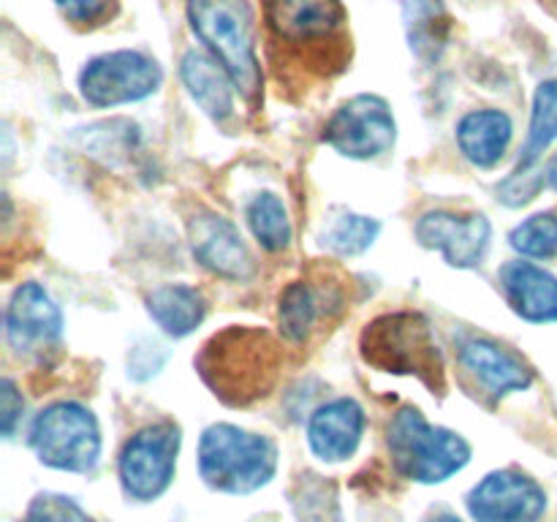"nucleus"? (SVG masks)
Returning <instances> with one entry per match:
<instances>
[{
	"instance_id": "f257e3e1",
	"label": "nucleus",
	"mask_w": 557,
	"mask_h": 522,
	"mask_svg": "<svg viewBox=\"0 0 557 522\" xmlns=\"http://www.w3.org/2000/svg\"><path fill=\"white\" fill-rule=\"evenodd\" d=\"M199 375L226 406H250L270 395L281 370L275 337L253 326H228L201 348Z\"/></svg>"
},
{
	"instance_id": "f03ea898",
	"label": "nucleus",
	"mask_w": 557,
	"mask_h": 522,
	"mask_svg": "<svg viewBox=\"0 0 557 522\" xmlns=\"http://www.w3.org/2000/svg\"><path fill=\"white\" fill-rule=\"evenodd\" d=\"M359 351L370 368L381 373L417 375L428 389H446L444 357L435 340L433 324L422 313H386L364 326Z\"/></svg>"
},
{
	"instance_id": "7ed1b4c3",
	"label": "nucleus",
	"mask_w": 557,
	"mask_h": 522,
	"mask_svg": "<svg viewBox=\"0 0 557 522\" xmlns=\"http://www.w3.org/2000/svg\"><path fill=\"white\" fill-rule=\"evenodd\" d=\"M188 20L212 58L228 71L239 96L256 101L261 96V65L248 0H190Z\"/></svg>"
},
{
	"instance_id": "20e7f679",
	"label": "nucleus",
	"mask_w": 557,
	"mask_h": 522,
	"mask_svg": "<svg viewBox=\"0 0 557 522\" xmlns=\"http://www.w3.org/2000/svg\"><path fill=\"white\" fill-rule=\"evenodd\" d=\"M277 471V449L267 435L234 424H212L199 440V473L212 489L248 495Z\"/></svg>"
},
{
	"instance_id": "39448f33",
	"label": "nucleus",
	"mask_w": 557,
	"mask_h": 522,
	"mask_svg": "<svg viewBox=\"0 0 557 522\" xmlns=\"http://www.w3.org/2000/svg\"><path fill=\"white\" fill-rule=\"evenodd\" d=\"M389 451L397 473L419 484H441L471 460L462 435L433 427L419 408H400L389 422Z\"/></svg>"
},
{
	"instance_id": "423d86ee",
	"label": "nucleus",
	"mask_w": 557,
	"mask_h": 522,
	"mask_svg": "<svg viewBox=\"0 0 557 522\" xmlns=\"http://www.w3.org/2000/svg\"><path fill=\"white\" fill-rule=\"evenodd\" d=\"M30 446L44 465L87 473L101 457V430L90 408L63 400L38 413L30 427Z\"/></svg>"
},
{
	"instance_id": "0eeeda50",
	"label": "nucleus",
	"mask_w": 557,
	"mask_h": 522,
	"mask_svg": "<svg viewBox=\"0 0 557 522\" xmlns=\"http://www.w3.org/2000/svg\"><path fill=\"white\" fill-rule=\"evenodd\" d=\"M163 71L150 54L117 49L92 58L79 74V92L90 107L112 109L150 98L161 87Z\"/></svg>"
},
{
	"instance_id": "6e6552de",
	"label": "nucleus",
	"mask_w": 557,
	"mask_h": 522,
	"mask_svg": "<svg viewBox=\"0 0 557 522\" xmlns=\"http://www.w3.org/2000/svg\"><path fill=\"white\" fill-rule=\"evenodd\" d=\"M180 427L174 422H156L125 440L120 451V484L134 500H156L174 478L180 455Z\"/></svg>"
},
{
	"instance_id": "1a4fd4ad",
	"label": "nucleus",
	"mask_w": 557,
	"mask_h": 522,
	"mask_svg": "<svg viewBox=\"0 0 557 522\" xmlns=\"http://www.w3.org/2000/svg\"><path fill=\"white\" fill-rule=\"evenodd\" d=\"M397 123L381 96H354L337 109L324 128V141L354 161H373L395 147Z\"/></svg>"
},
{
	"instance_id": "9d476101",
	"label": "nucleus",
	"mask_w": 557,
	"mask_h": 522,
	"mask_svg": "<svg viewBox=\"0 0 557 522\" xmlns=\"http://www.w3.org/2000/svg\"><path fill=\"white\" fill-rule=\"evenodd\" d=\"M5 340L16 357H52L63 343V313L38 283H22L5 308Z\"/></svg>"
},
{
	"instance_id": "9b49d317",
	"label": "nucleus",
	"mask_w": 557,
	"mask_h": 522,
	"mask_svg": "<svg viewBox=\"0 0 557 522\" xmlns=\"http://www.w3.org/2000/svg\"><path fill=\"white\" fill-rule=\"evenodd\" d=\"M468 511L476 522H539L547 511V495L536 478L506 468L471 489Z\"/></svg>"
},
{
	"instance_id": "f8f14e48",
	"label": "nucleus",
	"mask_w": 557,
	"mask_h": 522,
	"mask_svg": "<svg viewBox=\"0 0 557 522\" xmlns=\"http://www.w3.org/2000/svg\"><path fill=\"white\" fill-rule=\"evenodd\" d=\"M493 226L482 212L457 215V212L435 210L419 217L417 239L430 250H438L444 261L457 270H473L487 256Z\"/></svg>"
},
{
	"instance_id": "ddd939ff",
	"label": "nucleus",
	"mask_w": 557,
	"mask_h": 522,
	"mask_svg": "<svg viewBox=\"0 0 557 522\" xmlns=\"http://www.w3.org/2000/svg\"><path fill=\"white\" fill-rule=\"evenodd\" d=\"M188 232L196 261L212 275L234 283L253 277V256H250L239 228L228 217L215 215V212H201V215L190 217Z\"/></svg>"
},
{
	"instance_id": "4468645a",
	"label": "nucleus",
	"mask_w": 557,
	"mask_h": 522,
	"mask_svg": "<svg viewBox=\"0 0 557 522\" xmlns=\"http://www.w3.org/2000/svg\"><path fill=\"white\" fill-rule=\"evenodd\" d=\"M267 25L286 44L332 41L346 25L341 0H267Z\"/></svg>"
},
{
	"instance_id": "2eb2a0df",
	"label": "nucleus",
	"mask_w": 557,
	"mask_h": 522,
	"mask_svg": "<svg viewBox=\"0 0 557 522\" xmlns=\"http://www.w3.org/2000/svg\"><path fill=\"white\" fill-rule=\"evenodd\" d=\"M364 433V411L351 397H337L315 408L308 422V444L315 457L341 462L357 451Z\"/></svg>"
},
{
	"instance_id": "dca6fc26",
	"label": "nucleus",
	"mask_w": 557,
	"mask_h": 522,
	"mask_svg": "<svg viewBox=\"0 0 557 522\" xmlns=\"http://www.w3.org/2000/svg\"><path fill=\"white\" fill-rule=\"evenodd\" d=\"M460 359L468 373L493 397H506L533 384L531 364L487 337H471L462 343Z\"/></svg>"
},
{
	"instance_id": "f3484780",
	"label": "nucleus",
	"mask_w": 557,
	"mask_h": 522,
	"mask_svg": "<svg viewBox=\"0 0 557 522\" xmlns=\"http://www.w3.org/2000/svg\"><path fill=\"white\" fill-rule=\"evenodd\" d=\"M500 286L511 310L531 324L557 321V277L531 261H509L500 270Z\"/></svg>"
},
{
	"instance_id": "a211bd4d",
	"label": "nucleus",
	"mask_w": 557,
	"mask_h": 522,
	"mask_svg": "<svg viewBox=\"0 0 557 522\" xmlns=\"http://www.w3.org/2000/svg\"><path fill=\"white\" fill-rule=\"evenodd\" d=\"M180 76L188 96L199 103L201 112L215 123H226L234 114V82L228 71L212 54L188 49L180 60Z\"/></svg>"
},
{
	"instance_id": "6ab92c4d",
	"label": "nucleus",
	"mask_w": 557,
	"mask_h": 522,
	"mask_svg": "<svg viewBox=\"0 0 557 522\" xmlns=\"http://www.w3.org/2000/svg\"><path fill=\"white\" fill-rule=\"evenodd\" d=\"M511 117L500 109L468 112L457 125L460 152L479 169H493L504 161L511 141Z\"/></svg>"
},
{
	"instance_id": "aec40b11",
	"label": "nucleus",
	"mask_w": 557,
	"mask_h": 522,
	"mask_svg": "<svg viewBox=\"0 0 557 522\" xmlns=\"http://www.w3.org/2000/svg\"><path fill=\"white\" fill-rule=\"evenodd\" d=\"M403 25H406L408 47L422 63L433 65L435 60H441L451 33L444 0H403Z\"/></svg>"
},
{
	"instance_id": "412c9836",
	"label": "nucleus",
	"mask_w": 557,
	"mask_h": 522,
	"mask_svg": "<svg viewBox=\"0 0 557 522\" xmlns=\"http://www.w3.org/2000/svg\"><path fill=\"white\" fill-rule=\"evenodd\" d=\"M147 310H150L152 321L161 326L166 335L185 337L205 321L207 302L201 291L194 286H183V283H172V286H161L147 297Z\"/></svg>"
},
{
	"instance_id": "4be33fe9",
	"label": "nucleus",
	"mask_w": 557,
	"mask_h": 522,
	"mask_svg": "<svg viewBox=\"0 0 557 522\" xmlns=\"http://www.w3.org/2000/svg\"><path fill=\"white\" fill-rule=\"evenodd\" d=\"M557 139V79H547L536 87L531 112V128H528L525 147L520 152L517 169L528 172L536 166L542 152Z\"/></svg>"
},
{
	"instance_id": "5701e85b",
	"label": "nucleus",
	"mask_w": 557,
	"mask_h": 522,
	"mask_svg": "<svg viewBox=\"0 0 557 522\" xmlns=\"http://www.w3.org/2000/svg\"><path fill=\"white\" fill-rule=\"evenodd\" d=\"M245 217H248L250 232L259 239L261 248L270 250V253L288 248V243H292V221H288L286 207L275 194L253 196L248 210H245Z\"/></svg>"
},
{
	"instance_id": "b1692460",
	"label": "nucleus",
	"mask_w": 557,
	"mask_h": 522,
	"mask_svg": "<svg viewBox=\"0 0 557 522\" xmlns=\"http://www.w3.org/2000/svg\"><path fill=\"white\" fill-rule=\"evenodd\" d=\"M315 315H319V302H315L313 288L305 281L288 283L281 294V308H277L281 335L286 337L288 343L308 340Z\"/></svg>"
},
{
	"instance_id": "393cba45",
	"label": "nucleus",
	"mask_w": 557,
	"mask_h": 522,
	"mask_svg": "<svg viewBox=\"0 0 557 522\" xmlns=\"http://www.w3.org/2000/svg\"><path fill=\"white\" fill-rule=\"evenodd\" d=\"M381 232V223L375 217L357 215V212H343L324 234V245L337 256H359L375 243Z\"/></svg>"
},
{
	"instance_id": "a878e982",
	"label": "nucleus",
	"mask_w": 557,
	"mask_h": 522,
	"mask_svg": "<svg viewBox=\"0 0 557 522\" xmlns=\"http://www.w3.org/2000/svg\"><path fill=\"white\" fill-rule=\"evenodd\" d=\"M511 248L528 259H555L557 256V215L542 212L511 232Z\"/></svg>"
},
{
	"instance_id": "bb28decb",
	"label": "nucleus",
	"mask_w": 557,
	"mask_h": 522,
	"mask_svg": "<svg viewBox=\"0 0 557 522\" xmlns=\"http://www.w3.org/2000/svg\"><path fill=\"white\" fill-rule=\"evenodd\" d=\"M25 522H92L87 517V511L82 509L76 500L65 498V495L44 493L38 498H33V504L27 506Z\"/></svg>"
},
{
	"instance_id": "cd10ccee",
	"label": "nucleus",
	"mask_w": 557,
	"mask_h": 522,
	"mask_svg": "<svg viewBox=\"0 0 557 522\" xmlns=\"http://www.w3.org/2000/svg\"><path fill=\"white\" fill-rule=\"evenodd\" d=\"M542 185H544L542 174H536L533 169H528V172H520V169H517L511 177H506L504 183H500L498 199L509 207H522L528 204L539 190H542Z\"/></svg>"
},
{
	"instance_id": "c85d7f7f",
	"label": "nucleus",
	"mask_w": 557,
	"mask_h": 522,
	"mask_svg": "<svg viewBox=\"0 0 557 522\" xmlns=\"http://www.w3.org/2000/svg\"><path fill=\"white\" fill-rule=\"evenodd\" d=\"M22 411H25V400H22L20 389L11 378L0 381V427H3L5 438H11L16 424L22 422Z\"/></svg>"
},
{
	"instance_id": "c756f323",
	"label": "nucleus",
	"mask_w": 557,
	"mask_h": 522,
	"mask_svg": "<svg viewBox=\"0 0 557 522\" xmlns=\"http://www.w3.org/2000/svg\"><path fill=\"white\" fill-rule=\"evenodd\" d=\"M112 0H54L60 11L76 25H96L109 14Z\"/></svg>"
},
{
	"instance_id": "7c9ffc66",
	"label": "nucleus",
	"mask_w": 557,
	"mask_h": 522,
	"mask_svg": "<svg viewBox=\"0 0 557 522\" xmlns=\"http://www.w3.org/2000/svg\"><path fill=\"white\" fill-rule=\"evenodd\" d=\"M544 177H547V183L553 185V188L557 190V156L553 158V161L547 163V174H544Z\"/></svg>"
},
{
	"instance_id": "2f4dec72",
	"label": "nucleus",
	"mask_w": 557,
	"mask_h": 522,
	"mask_svg": "<svg viewBox=\"0 0 557 522\" xmlns=\"http://www.w3.org/2000/svg\"><path fill=\"white\" fill-rule=\"evenodd\" d=\"M428 522H462V520H460V517L449 514V511H441V514H433V517H430Z\"/></svg>"
}]
</instances>
